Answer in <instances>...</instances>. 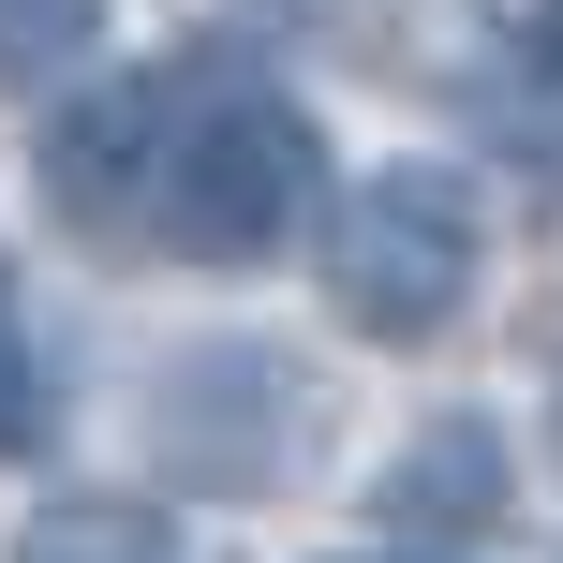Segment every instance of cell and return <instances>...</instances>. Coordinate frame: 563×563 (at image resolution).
Returning a JSON list of instances; mask_svg holds the SVG:
<instances>
[{
    "instance_id": "obj_4",
    "label": "cell",
    "mask_w": 563,
    "mask_h": 563,
    "mask_svg": "<svg viewBox=\"0 0 563 563\" xmlns=\"http://www.w3.org/2000/svg\"><path fill=\"white\" fill-rule=\"evenodd\" d=\"M164 119H178V75H104V89H89V104L45 134V194L75 208V223L134 238V208H148V164H164Z\"/></svg>"
},
{
    "instance_id": "obj_8",
    "label": "cell",
    "mask_w": 563,
    "mask_h": 563,
    "mask_svg": "<svg viewBox=\"0 0 563 563\" xmlns=\"http://www.w3.org/2000/svg\"><path fill=\"white\" fill-rule=\"evenodd\" d=\"M104 45V0H0V104L45 75H75V59Z\"/></svg>"
},
{
    "instance_id": "obj_6",
    "label": "cell",
    "mask_w": 563,
    "mask_h": 563,
    "mask_svg": "<svg viewBox=\"0 0 563 563\" xmlns=\"http://www.w3.org/2000/svg\"><path fill=\"white\" fill-rule=\"evenodd\" d=\"M0 563H194V549H178V519L148 505V489H59V505L15 519Z\"/></svg>"
},
{
    "instance_id": "obj_3",
    "label": "cell",
    "mask_w": 563,
    "mask_h": 563,
    "mask_svg": "<svg viewBox=\"0 0 563 563\" xmlns=\"http://www.w3.org/2000/svg\"><path fill=\"white\" fill-rule=\"evenodd\" d=\"M148 445H164L178 489H267L282 460L311 445V386L267 341H194V356L164 371V400H148Z\"/></svg>"
},
{
    "instance_id": "obj_2",
    "label": "cell",
    "mask_w": 563,
    "mask_h": 563,
    "mask_svg": "<svg viewBox=\"0 0 563 563\" xmlns=\"http://www.w3.org/2000/svg\"><path fill=\"white\" fill-rule=\"evenodd\" d=\"M475 267H489V223H475V178L445 164H371L327 208V311L356 341H445Z\"/></svg>"
},
{
    "instance_id": "obj_7",
    "label": "cell",
    "mask_w": 563,
    "mask_h": 563,
    "mask_svg": "<svg viewBox=\"0 0 563 563\" xmlns=\"http://www.w3.org/2000/svg\"><path fill=\"white\" fill-rule=\"evenodd\" d=\"M59 445V371H45V327H30V282L0 253V460H45Z\"/></svg>"
},
{
    "instance_id": "obj_5",
    "label": "cell",
    "mask_w": 563,
    "mask_h": 563,
    "mask_svg": "<svg viewBox=\"0 0 563 563\" xmlns=\"http://www.w3.org/2000/svg\"><path fill=\"white\" fill-rule=\"evenodd\" d=\"M386 519L416 549H460V534H489L505 519V430L489 416H445V430H416V445L386 460Z\"/></svg>"
},
{
    "instance_id": "obj_1",
    "label": "cell",
    "mask_w": 563,
    "mask_h": 563,
    "mask_svg": "<svg viewBox=\"0 0 563 563\" xmlns=\"http://www.w3.org/2000/svg\"><path fill=\"white\" fill-rule=\"evenodd\" d=\"M327 134H311L297 89H253V75H178V119H164V164H148V208L134 238L164 267H267L327 223Z\"/></svg>"
}]
</instances>
